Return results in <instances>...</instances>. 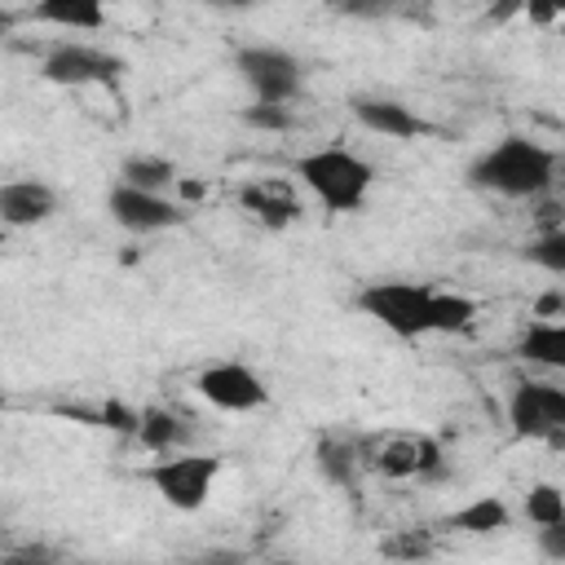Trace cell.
I'll use <instances>...</instances> for the list:
<instances>
[{
	"label": "cell",
	"instance_id": "obj_16",
	"mask_svg": "<svg viewBox=\"0 0 565 565\" xmlns=\"http://www.w3.org/2000/svg\"><path fill=\"white\" fill-rule=\"evenodd\" d=\"M35 18L62 31H102L106 0H35Z\"/></svg>",
	"mask_w": 565,
	"mask_h": 565
},
{
	"label": "cell",
	"instance_id": "obj_30",
	"mask_svg": "<svg viewBox=\"0 0 565 565\" xmlns=\"http://www.w3.org/2000/svg\"><path fill=\"white\" fill-rule=\"evenodd\" d=\"M0 539H4V525H0Z\"/></svg>",
	"mask_w": 565,
	"mask_h": 565
},
{
	"label": "cell",
	"instance_id": "obj_21",
	"mask_svg": "<svg viewBox=\"0 0 565 565\" xmlns=\"http://www.w3.org/2000/svg\"><path fill=\"white\" fill-rule=\"evenodd\" d=\"M530 260L543 265L547 274H565V230H561V225L539 230L534 243H530Z\"/></svg>",
	"mask_w": 565,
	"mask_h": 565
},
{
	"label": "cell",
	"instance_id": "obj_23",
	"mask_svg": "<svg viewBox=\"0 0 565 565\" xmlns=\"http://www.w3.org/2000/svg\"><path fill=\"white\" fill-rule=\"evenodd\" d=\"M402 0H331V9L335 13H344V18H384V13H393Z\"/></svg>",
	"mask_w": 565,
	"mask_h": 565
},
{
	"label": "cell",
	"instance_id": "obj_12",
	"mask_svg": "<svg viewBox=\"0 0 565 565\" xmlns=\"http://www.w3.org/2000/svg\"><path fill=\"white\" fill-rule=\"evenodd\" d=\"M353 106V119L366 128V132H375V137H388V141H411V137H424L428 132V124L406 106V102H397V97H353L349 102Z\"/></svg>",
	"mask_w": 565,
	"mask_h": 565
},
{
	"label": "cell",
	"instance_id": "obj_14",
	"mask_svg": "<svg viewBox=\"0 0 565 565\" xmlns=\"http://www.w3.org/2000/svg\"><path fill=\"white\" fill-rule=\"evenodd\" d=\"M132 437H137L150 455H168V450H181V446L190 441V428H185V419H181L177 411H168V406H146V411L137 415V424H132Z\"/></svg>",
	"mask_w": 565,
	"mask_h": 565
},
{
	"label": "cell",
	"instance_id": "obj_17",
	"mask_svg": "<svg viewBox=\"0 0 565 565\" xmlns=\"http://www.w3.org/2000/svg\"><path fill=\"white\" fill-rule=\"evenodd\" d=\"M313 459H318V472L331 486H340V490H353L358 486V468H362L358 437H322L318 450H313Z\"/></svg>",
	"mask_w": 565,
	"mask_h": 565
},
{
	"label": "cell",
	"instance_id": "obj_6",
	"mask_svg": "<svg viewBox=\"0 0 565 565\" xmlns=\"http://www.w3.org/2000/svg\"><path fill=\"white\" fill-rule=\"evenodd\" d=\"M508 424L521 441L561 446L565 433V388L552 380H516L508 393Z\"/></svg>",
	"mask_w": 565,
	"mask_h": 565
},
{
	"label": "cell",
	"instance_id": "obj_27",
	"mask_svg": "<svg viewBox=\"0 0 565 565\" xmlns=\"http://www.w3.org/2000/svg\"><path fill=\"white\" fill-rule=\"evenodd\" d=\"M199 4L221 9V13H238V9H256V4H265V0H199Z\"/></svg>",
	"mask_w": 565,
	"mask_h": 565
},
{
	"label": "cell",
	"instance_id": "obj_28",
	"mask_svg": "<svg viewBox=\"0 0 565 565\" xmlns=\"http://www.w3.org/2000/svg\"><path fill=\"white\" fill-rule=\"evenodd\" d=\"M556 313H561V291H547L539 300V318H556Z\"/></svg>",
	"mask_w": 565,
	"mask_h": 565
},
{
	"label": "cell",
	"instance_id": "obj_25",
	"mask_svg": "<svg viewBox=\"0 0 565 565\" xmlns=\"http://www.w3.org/2000/svg\"><path fill=\"white\" fill-rule=\"evenodd\" d=\"M521 9L530 13L534 26H556L565 13V0H521Z\"/></svg>",
	"mask_w": 565,
	"mask_h": 565
},
{
	"label": "cell",
	"instance_id": "obj_19",
	"mask_svg": "<svg viewBox=\"0 0 565 565\" xmlns=\"http://www.w3.org/2000/svg\"><path fill=\"white\" fill-rule=\"evenodd\" d=\"M119 181L137 185V190H154V194H168V185H177V163L163 159V154H128L119 163Z\"/></svg>",
	"mask_w": 565,
	"mask_h": 565
},
{
	"label": "cell",
	"instance_id": "obj_29",
	"mask_svg": "<svg viewBox=\"0 0 565 565\" xmlns=\"http://www.w3.org/2000/svg\"><path fill=\"white\" fill-rule=\"evenodd\" d=\"M13 26H18V13H13V9H4V4H0V40H4V35H9V31H13Z\"/></svg>",
	"mask_w": 565,
	"mask_h": 565
},
{
	"label": "cell",
	"instance_id": "obj_3",
	"mask_svg": "<svg viewBox=\"0 0 565 565\" xmlns=\"http://www.w3.org/2000/svg\"><path fill=\"white\" fill-rule=\"evenodd\" d=\"M296 177L335 216L362 212L366 199H371V185H375V168L362 154L344 150V146H318V150L300 154L296 159Z\"/></svg>",
	"mask_w": 565,
	"mask_h": 565
},
{
	"label": "cell",
	"instance_id": "obj_7",
	"mask_svg": "<svg viewBox=\"0 0 565 565\" xmlns=\"http://www.w3.org/2000/svg\"><path fill=\"white\" fill-rule=\"evenodd\" d=\"M40 79L57 88H93V84H119L124 79V57L84 44V40H62L40 57Z\"/></svg>",
	"mask_w": 565,
	"mask_h": 565
},
{
	"label": "cell",
	"instance_id": "obj_8",
	"mask_svg": "<svg viewBox=\"0 0 565 565\" xmlns=\"http://www.w3.org/2000/svg\"><path fill=\"white\" fill-rule=\"evenodd\" d=\"M358 455H362L366 468H375L388 481L428 477L441 463V446L433 437H419V433H375V437H362Z\"/></svg>",
	"mask_w": 565,
	"mask_h": 565
},
{
	"label": "cell",
	"instance_id": "obj_20",
	"mask_svg": "<svg viewBox=\"0 0 565 565\" xmlns=\"http://www.w3.org/2000/svg\"><path fill=\"white\" fill-rule=\"evenodd\" d=\"M521 512H525L530 525H561L565 521V494H561V486H552V481L530 486Z\"/></svg>",
	"mask_w": 565,
	"mask_h": 565
},
{
	"label": "cell",
	"instance_id": "obj_22",
	"mask_svg": "<svg viewBox=\"0 0 565 565\" xmlns=\"http://www.w3.org/2000/svg\"><path fill=\"white\" fill-rule=\"evenodd\" d=\"M243 124L256 132H287V128H296V115H291V106H278V102H252L243 110Z\"/></svg>",
	"mask_w": 565,
	"mask_h": 565
},
{
	"label": "cell",
	"instance_id": "obj_10",
	"mask_svg": "<svg viewBox=\"0 0 565 565\" xmlns=\"http://www.w3.org/2000/svg\"><path fill=\"white\" fill-rule=\"evenodd\" d=\"M106 212L119 230L137 234V238H150V234H163V230H177L185 221V207L181 199H168V194H154V190H137L128 181H115L110 194H106Z\"/></svg>",
	"mask_w": 565,
	"mask_h": 565
},
{
	"label": "cell",
	"instance_id": "obj_15",
	"mask_svg": "<svg viewBox=\"0 0 565 565\" xmlns=\"http://www.w3.org/2000/svg\"><path fill=\"white\" fill-rule=\"evenodd\" d=\"M516 358L530 362V366H547V371H561L565 366V327L556 318H543V322H530L516 340Z\"/></svg>",
	"mask_w": 565,
	"mask_h": 565
},
{
	"label": "cell",
	"instance_id": "obj_4",
	"mask_svg": "<svg viewBox=\"0 0 565 565\" xmlns=\"http://www.w3.org/2000/svg\"><path fill=\"white\" fill-rule=\"evenodd\" d=\"M154 494L177 508V512H199L221 477V459L216 455H203V450H168L163 459H154L146 472H141Z\"/></svg>",
	"mask_w": 565,
	"mask_h": 565
},
{
	"label": "cell",
	"instance_id": "obj_26",
	"mask_svg": "<svg viewBox=\"0 0 565 565\" xmlns=\"http://www.w3.org/2000/svg\"><path fill=\"white\" fill-rule=\"evenodd\" d=\"M539 547L547 561H565V521L561 525H539Z\"/></svg>",
	"mask_w": 565,
	"mask_h": 565
},
{
	"label": "cell",
	"instance_id": "obj_9",
	"mask_svg": "<svg viewBox=\"0 0 565 565\" xmlns=\"http://www.w3.org/2000/svg\"><path fill=\"white\" fill-rule=\"evenodd\" d=\"M194 388H199L203 402H212L216 411H230V415H252V411L269 406V384L238 358L207 362L194 375Z\"/></svg>",
	"mask_w": 565,
	"mask_h": 565
},
{
	"label": "cell",
	"instance_id": "obj_24",
	"mask_svg": "<svg viewBox=\"0 0 565 565\" xmlns=\"http://www.w3.org/2000/svg\"><path fill=\"white\" fill-rule=\"evenodd\" d=\"M380 552H384V556H424V552H433V539H428L424 530H415V534H406V539H384Z\"/></svg>",
	"mask_w": 565,
	"mask_h": 565
},
{
	"label": "cell",
	"instance_id": "obj_11",
	"mask_svg": "<svg viewBox=\"0 0 565 565\" xmlns=\"http://www.w3.org/2000/svg\"><path fill=\"white\" fill-rule=\"evenodd\" d=\"M57 212V190L40 177H18V181H0V225L9 230H31L44 225Z\"/></svg>",
	"mask_w": 565,
	"mask_h": 565
},
{
	"label": "cell",
	"instance_id": "obj_2",
	"mask_svg": "<svg viewBox=\"0 0 565 565\" xmlns=\"http://www.w3.org/2000/svg\"><path fill=\"white\" fill-rule=\"evenodd\" d=\"M468 185L499 199H543L556 185V150L512 132L468 163Z\"/></svg>",
	"mask_w": 565,
	"mask_h": 565
},
{
	"label": "cell",
	"instance_id": "obj_1",
	"mask_svg": "<svg viewBox=\"0 0 565 565\" xmlns=\"http://www.w3.org/2000/svg\"><path fill=\"white\" fill-rule=\"evenodd\" d=\"M353 305L380 322L397 340H419V335H459L477 322V300L463 291H446L433 282H411V278H380L366 282Z\"/></svg>",
	"mask_w": 565,
	"mask_h": 565
},
{
	"label": "cell",
	"instance_id": "obj_13",
	"mask_svg": "<svg viewBox=\"0 0 565 565\" xmlns=\"http://www.w3.org/2000/svg\"><path fill=\"white\" fill-rule=\"evenodd\" d=\"M238 203L269 230H282L291 221H300V199L287 181L278 177H252L247 185H238Z\"/></svg>",
	"mask_w": 565,
	"mask_h": 565
},
{
	"label": "cell",
	"instance_id": "obj_18",
	"mask_svg": "<svg viewBox=\"0 0 565 565\" xmlns=\"http://www.w3.org/2000/svg\"><path fill=\"white\" fill-rule=\"evenodd\" d=\"M446 525L450 530H463V534H499V530L512 525V512H508V503L499 494H481V499L463 503L459 512H450Z\"/></svg>",
	"mask_w": 565,
	"mask_h": 565
},
{
	"label": "cell",
	"instance_id": "obj_5",
	"mask_svg": "<svg viewBox=\"0 0 565 565\" xmlns=\"http://www.w3.org/2000/svg\"><path fill=\"white\" fill-rule=\"evenodd\" d=\"M234 71L238 79L252 88L256 102H278L291 106L305 88V66L296 53L278 49V44H243L234 53Z\"/></svg>",
	"mask_w": 565,
	"mask_h": 565
}]
</instances>
